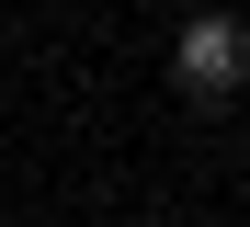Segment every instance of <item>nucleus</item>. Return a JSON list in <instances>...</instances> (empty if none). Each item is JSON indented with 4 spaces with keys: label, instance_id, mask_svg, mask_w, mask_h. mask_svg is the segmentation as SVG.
Instances as JSON below:
<instances>
[{
    "label": "nucleus",
    "instance_id": "obj_1",
    "mask_svg": "<svg viewBox=\"0 0 250 227\" xmlns=\"http://www.w3.org/2000/svg\"><path fill=\"white\" fill-rule=\"evenodd\" d=\"M228 68H239V23H193L182 34V80L193 91H228Z\"/></svg>",
    "mask_w": 250,
    "mask_h": 227
},
{
    "label": "nucleus",
    "instance_id": "obj_2",
    "mask_svg": "<svg viewBox=\"0 0 250 227\" xmlns=\"http://www.w3.org/2000/svg\"><path fill=\"white\" fill-rule=\"evenodd\" d=\"M239 57H250V34H239Z\"/></svg>",
    "mask_w": 250,
    "mask_h": 227
}]
</instances>
